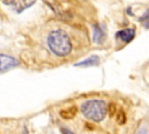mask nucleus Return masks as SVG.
Segmentation results:
<instances>
[{"label":"nucleus","instance_id":"nucleus-1","mask_svg":"<svg viewBox=\"0 0 149 134\" xmlns=\"http://www.w3.org/2000/svg\"><path fill=\"white\" fill-rule=\"evenodd\" d=\"M47 43L49 49L51 50L52 54L56 56H66L71 52L72 50V43L69 37V35L62 30V29H56L52 30L47 38Z\"/></svg>","mask_w":149,"mask_h":134},{"label":"nucleus","instance_id":"nucleus-2","mask_svg":"<svg viewBox=\"0 0 149 134\" xmlns=\"http://www.w3.org/2000/svg\"><path fill=\"white\" fill-rule=\"evenodd\" d=\"M80 111L86 119L100 122L107 114V104L101 99H90L81 104Z\"/></svg>","mask_w":149,"mask_h":134},{"label":"nucleus","instance_id":"nucleus-3","mask_svg":"<svg viewBox=\"0 0 149 134\" xmlns=\"http://www.w3.org/2000/svg\"><path fill=\"white\" fill-rule=\"evenodd\" d=\"M2 1L6 6H9L16 13H21L26 10L36 2V0H2Z\"/></svg>","mask_w":149,"mask_h":134},{"label":"nucleus","instance_id":"nucleus-4","mask_svg":"<svg viewBox=\"0 0 149 134\" xmlns=\"http://www.w3.org/2000/svg\"><path fill=\"white\" fill-rule=\"evenodd\" d=\"M19 65V61L14 58L13 56L0 54V72L1 71H7L14 66Z\"/></svg>","mask_w":149,"mask_h":134},{"label":"nucleus","instance_id":"nucleus-5","mask_svg":"<svg viewBox=\"0 0 149 134\" xmlns=\"http://www.w3.org/2000/svg\"><path fill=\"white\" fill-rule=\"evenodd\" d=\"M115 37L120 42L127 44V43H129L130 41L134 40V37H135V29L134 28H125V29H121V30H119L115 34Z\"/></svg>","mask_w":149,"mask_h":134},{"label":"nucleus","instance_id":"nucleus-6","mask_svg":"<svg viewBox=\"0 0 149 134\" xmlns=\"http://www.w3.org/2000/svg\"><path fill=\"white\" fill-rule=\"evenodd\" d=\"M105 38V29L99 26V24H94L93 26V35H92V40L94 43H101Z\"/></svg>","mask_w":149,"mask_h":134},{"label":"nucleus","instance_id":"nucleus-7","mask_svg":"<svg viewBox=\"0 0 149 134\" xmlns=\"http://www.w3.org/2000/svg\"><path fill=\"white\" fill-rule=\"evenodd\" d=\"M99 62H100V58L97 55H93V56L87 57L86 59L80 61L79 63L76 64V66H93V65H98Z\"/></svg>","mask_w":149,"mask_h":134},{"label":"nucleus","instance_id":"nucleus-8","mask_svg":"<svg viewBox=\"0 0 149 134\" xmlns=\"http://www.w3.org/2000/svg\"><path fill=\"white\" fill-rule=\"evenodd\" d=\"M76 107H71V108H68L65 111H61V117L64 118V119H71L76 115Z\"/></svg>","mask_w":149,"mask_h":134},{"label":"nucleus","instance_id":"nucleus-9","mask_svg":"<svg viewBox=\"0 0 149 134\" xmlns=\"http://www.w3.org/2000/svg\"><path fill=\"white\" fill-rule=\"evenodd\" d=\"M148 10H146V13L142 15V17H140V22H142L144 24L146 28H148Z\"/></svg>","mask_w":149,"mask_h":134},{"label":"nucleus","instance_id":"nucleus-10","mask_svg":"<svg viewBox=\"0 0 149 134\" xmlns=\"http://www.w3.org/2000/svg\"><path fill=\"white\" fill-rule=\"evenodd\" d=\"M62 132H63V134H74V133H73L72 131H70L69 128H64V127L62 128Z\"/></svg>","mask_w":149,"mask_h":134}]
</instances>
